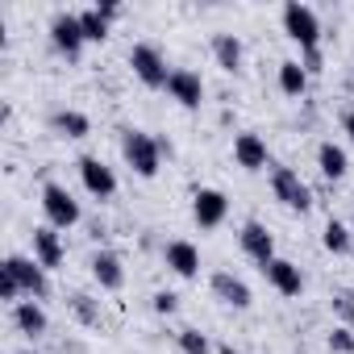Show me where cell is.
<instances>
[{"mask_svg":"<svg viewBox=\"0 0 354 354\" xmlns=\"http://www.w3.org/2000/svg\"><path fill=\"white\" fill-rule=\"evenodd\" d=\"M88 267H92V279H96L104 292H121V288H125V267H121V254H117V250H96Z\"/></svg>","mask_w":354,"mask_h":354,"instance_id":"15","label":"cell"},{"mask_svg":"<svg viewBox=\"0 0 354 354\" xmlns=\"http://www.w3.org/2000/svg\"><path fill=\"white\" fill-rule=\"evenodd\" d=\"M13 325H17L26 337H42V333L50 329V317H46V308H42L38 300H21V304H13Z\"/></svg>","mask_w":354,"mask_h":354,"instance_id":"19","label":"cell"},{"mask_svg":"<svg viewBox=\"0 0 354 354\" xmlns=\"http://www.w3.org/2000/svg\"><path fill=\"white\" fill-rule=\"evenodd\" d=\"M50 129H55L59 138H88V133H92V121H88V113H80V109H55V113H50Z\"/></svg>","mask_w":354,"mask_h":354,"instance_id":"20","label":"cell"},{"mask_svg":"<svg viewBox=\"0 0 354 354\" xmlns=\"http://www.w3.org/2000/svg\"><path fill=\"white\" fill-rule=\"evenodd\" d=\"M213 59H217V67L225 75H238L242 71V59H246L242 38L238 34H213Z\"/></svg>","mask_w":354,"mask_h":354,"instance_id":"18","label":"cell"},{"mask_svg":"<svg viewBox=\"0 0 354 354\" xmlns=\"http://www.w3.org/2000/svg\"><path fill=\"white\" fill-rule=\"evenodd\" d=\"M209 288H213V296H217L221 304H230V308H238V313L254 304L250 283H246V279H238L234 271H213V283H209Z\"/></svg>","mask_w":354,"mask_h":354,"instance_id":"11","label":"cell"},{"mask_svg":"<svg viewBox=\"0 0 354 354\" xmlns=\"http://www.w3.org/2000/svg\"><path fill=\"white\" fill-rule=\"evenodd\" d=\"M271 192H275V201H279L283 209H292V213H308V209H313V192H308V184L300 180L292 167H275V171H271Z\"/></svg>","mask_w":354,"mask_h":354,"instance_id":"5","label":"cell"},{"mask_svg":"<svg viewBox=\"0 0 354 354\" xmlns=\"http://www.w3.org/2000/svg\"><path fill=\"white\" fill-rule=\"evenodd\" d=\"M325 346H329L333 354H354V329H350V325H333L329 337H325Z\"/></svg>","mask_w":354,"mask_h":354,"instance_id":"27","label":"cell"},{"mask_svg":"<svg viewBox=\"0 0 354 354\" xmlns=\"http://www.w3.org/2000/svg\"><path fill=\"white\" fill-rule=\"evenodd\" d=\"M5 271L21 283V292L30 300H46L50 296V271L38 263V259H26V254H9L5 259Z\"/></svg>","mask_w":354,"mask_h":354,"instance_id":"4","label":"cell"},{"mask_svg":"<svg viewBox=\"0 0 354 354\" xmlns=\"http://www.w3.org/2000/svg\"><path fill=\"white\" fill-rule=\"evenodd\" d=\"M279 21H283V34L300 46V55L304 50H321V17H317V9L300 5V0H288Z\"/></svg>","mask_w":354,"mask_h":354,"instance_id":"2","label":"cell"},{"mask_svg":"<svg viewBox=\"0 0 354 354\" xmlns=\"http://www.w3.org/2000/svg\"><path fill=\"white\" fill-rule=\"evenodd\" d=\"M333 304H337V313H342L346 321H354V296H337Z\"/></svg>","mask_w":354,"mask_h":354,"instance_id":"31","label":"cell"},{"mask_svg":"<svg viewBox=\"0 0 354 354\" xmlns=\"http://www.w3.org/2000/svg\"><path fill=\"white\" fill-rule=\"evenodd\" d=\"M17 296H21V283H17V279L5 271V267H0V300H9V304H21Z\"/></svg>","mask_w":354,"mask_h":354,"instance_id":"29","label":"cell"},{"mask_svg":"<svg viewBox=\"0 0 354 354\" xmlns=\"http://www.w3.org/2000/svg\"><path fill=\"white\" fill-rule=\"evenodd\" d=\"M67 304H71V313H75V321H84V325H100V304L88 296V292H71L67 296Z\"/></svg>","mask_w":354,"mask_h":354,"instance_id":"25","label":"cell"},{"mask_svg":"<svg viewBox=\"0 0 354 354\" xmlns=\"http://www.w3.org/2000/svg\"><path fill=\"white\" fill-rule=\"evenodd\" d=\"M17 354H38V350H17Z\"/></svg>","mask_w":354,"mask_h":354,"instance_id":"35","label":"cell"},{"mask_svg":"<svg viewBox=\"0 0 354 354\" xmlns=\"http://www.w3.org/2000/svg\"><path fill=\"white\" fill-rule=\"evenodd\" d=\"M167 96L180 104V109H201V104H205V80H201L192 67H171Z\"/></svg>","mask_w":354,"mask_h":354,"instance_id":"9","label":"cell"},{"mask_svg":"<svg viewBox=\"0 0 354 354\" xmlns=\"http://www.w3.org/2000/svg\"><path fill=\"white\" fill-rule=\"evenodd\" d=\"M300 67H304L308 75H321V71H325V55H321V50H304V55H300Z\"/></svg>","mask_w":354,"mask_h":354,"instance_id":"30","label":"cell"},{"mask_svg":"<svg viewBox=\"0 0 354 354\" xmlns=\"http://www.w3.org/2000/svg\"><path fill=\"white\" fill-rule=\"evenodd\" d=\"M42 213H46V225H55V230H71V225H80V201L63 188V184H55V180H46L42 184Z\"/></svg>","mask_w":354,"mask_h":354,"instance_id":"3","label":"cell"},{"mask_svg":"<svg viewBox=\"0 0 354 354\" xmlns=\"http://www.w3.org/2000/svg\"><path fill=\"white\" fill-rule=\"evenodd\" d=\"M96 9H100V13H104L109 21H113V17H121V5H117V0H100V5H96Z\"/></svg>","mask_w":354,"mask_h":354,"instance_id":"32","label":"cell"},{"mask_svg":"<svg viewBox=\"0 0 354 354\" xmlns=\"http://www.w3.org/2000/svg\"><path fill=\"white\" fill-rule=\"evenodd\" d=\"M234 162L242 171H263L271 162V150H267V142L259 133H238L234 138Z\"/></svg>","mask_w":354,"mask_h":354,"instance_id":"16","label":"cell"},{"mask_svg":"<svg viewBox=\"0 0 354 354\" xmlns=\"http://www.w3.org/2000/svg\"><path fill=\"white\" fill-rule=\"evenodd\" d=\"M263 275H267V283H271L279 296H288V300L304 292V275H300V267H296L292 259H279V254H275V259L263 267Z\"/></svg>","mask_w":354,"mask_h":354,"instance_id":"13","label":"cell"},{"mask_svg":"<svg viewBox=\"0 0 354 354\" xmlns=\"http://www.w3.org/2000/svg\"><path fill=\"white\" fill-rule=\"evenodd\" d=\"M175 346H180V354H213V342L201 329H180L175 333Z\"/></svg>","mask_w":354,"mask_h":354,"instance_id":"26","label":"cell"},{"mask_svg":"<svg viewBox=\"0 0 354 354\" xmlns=\"http://www.w3.org/2000/svg\"><path fill=\"white\" fill-rule=\"evenodd\" d=\"M342 129H346V133H350V142H354V109H346V113H342Z\"/></svg>","mask_w":354,"mask_h":354,"instance_id":"33","label":"cell"},{"mask_svg":"<svg viewBox=\"0 0 354 354\" xmlns=\"http://www.w3.org/2000/svg\"><path fill=\"white\" fill-rule=\"evenodd\" d=\"M217 354H242V350H234V346H217Z\"/></svg>","mask_w":354,"mask_h":354,"instance_id":"34","label":"cell"},{"mask_svg":"<svg viewBox=\"0 0 354 354\" xmlns=\"http://www.w3.org/2000/svg\"><path fill=\"white\" fill-rule=\"evenodd\" d=\"M304 88H308V71L300 67V59H283V63H279V92L300 100Z\"/></svg>","mask_w":354,"mask_h":354,"instance_id":"22","label":"cell"},{"mask_svg":"<svg viewBox=\"0 0 354 354\" xmlns=\"http://www.w3.org/2000/svg\"><path fill=\"white\" fill-rule=\"evenodd\" d=\"M75 167H80V180H84L88 196H96V201H113L117 196V175H113L109 162H100L96 154H84Z\"/></svg>","mask_w":354,"mask_h":354,"instance_id":"8","label":"cell"},{"mask_svg":"<svg viewBox=\"0 0 354 354\" xmlns=\"http://www.w3.org/2000/svg\"><path fill=\"white\" fill-rule=\"evenodd\" d=\"M34 259H38L46 271H59V267H63L67 250H63V238H59L55 225H38V230H34Z\"/></svg>","mask_w":354,"mask_h":354,"instance_id":"17","label":"cell"},{"mask_svg":"<svg viewBox=\"0 0 354 354\" xmlns=\"http://www.w3.org/2000/svg\"><path fill=\"white\" fill-rule=\"evenodd\" d=\"M317 167H321L325 180H342V175L350 171V158H346V150L337 142H321L317 146Z\"/></svg>","mask_w":354,"mask_h":354,"instance_id":"21","label":"cell"},{"mask_svg":"<svg viewBox=\"0 0 354 354\" xmlns=\"http://www.w3.org/2000/svg\"><path fill=\"white\" fill-rule=\"evenodd\" d=\"M50 42H55L59 55H67V59L75 63L80 50H84V42H88V38H84V26H80V13H67V9L55 13V17H50Z\"/></svg>","mask_w":354,"mask_h":354,"instance_id":"7","label":"cell"},{"mask_svg":"<svg viewBox=\"0 0 354 354\" xmlns=\"http://www.w3.org/2000/svg\"><path fill=\"white\" fill-rule=\"evenodd\" d=\"M129 67H133V75H138L146 88H167V80H171L162 50H158V46H150V42L129 46Z\"/></svg>","mask_w":354,"mask_h":354,"instance_id":"6","label":"cell"},{"mask_svg":"<svg viewBox=\"0 0 354 354\" xmlns=\"http://www.w3.org/2000/svg\"><path fill=\"white\" fill-rule=\"evenodd\" d=\"M321 246H325L329 254H346V250L354 246V234H350L342 221H329V225H325V234H321Z\"/></svg>","mask_w":354,"mask_h":354,"instance_id":"24","label":"cell"},{"mask_svg":"<svg viewBox=\"0 0 354 354\" xmlns=\"http://www.w3.org/2000/svg\"><path fill=\"white\" fill-rule=\"evenodd\" d=\"M162 263H167V271H175L180 279H196L201 275V250L192 242H184V238H175V242L162 246Z\"/></svg>","mask_w":354,"mask_h":354,"instance_id":"12","label":"cell"},{"mask_svg":"<svg viewBox=\"0 0 354 354\" xmlns=\"http://www.w3.org/2000/svg\"><path fill=\"white\" fill-rule=\"evenodd\" d=\"M80 26H84V38H88V42H104L113 21H109V17L92 5V9H84V13H80Z\"/></svg>","mask_w":354,"mask_h":354,"instance_id":"23","label":"cell"},{"mask_svg":"<svg viewBox=\"0 0 354 354\" xmlns=\"http://www.w3.org/2000/svg\"><path fill=\"white\" fill-rule=\"evenodd\" d=\"M150 304H154L158 317H175V308H180V296H175V292H154Z\"/></svg>","mask_w":354,"mask_h":354,"instance_id":"28","label":"cell"},{"mask_svg":"<svg viewBox=\"0 0 354 354\" xmlns=\"http://www.w3.org/2000/svg\"><path fill=\"white\" fill-rule=\"evenodd\" d=\"M121 158H125V167L138 175V180H154L158 167H162L158 138H150L146 129H121Z\"/></svg>","mask_w":354,"mask_h":354,"instance_id":"1","label":"cell"},{"mask_svg":"<svg viewBox=\"0 0 354 354\" xmlns=\"http://www.w3.org/2000/svg\"><path fill=\"white\" fill-rule=\"evenodd\" d=\"M238 242H242V250H246L259 267H267V263L275 259V238H271V230H267L263 221H246L242 234H238Z\"/></svg>","mask_w":354,"mask_h":354,"instance_id":"14","label":"cell"},{"mask_svg":"<svg viewBox=\"0 0 354 354\" xmlns=\"http://www.w3.org/2000/svg\"><path fill=\"white\" fill-rule=\"evenodd\" d=\"M225 213H230V201H225L221 188H196V196H192V221L201 230H217L225 221Z\"/></svg>","mask_w":354,"mask_h":354,"instance_id":"10","label":"cell"}]
</instances>
